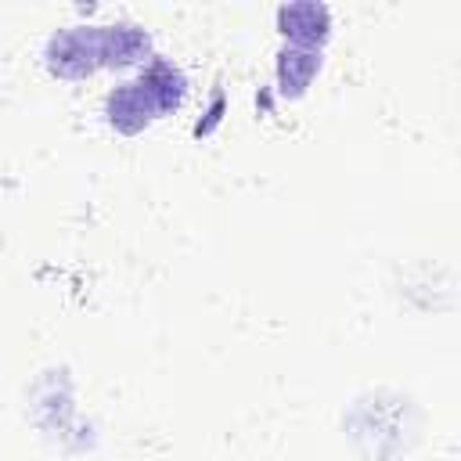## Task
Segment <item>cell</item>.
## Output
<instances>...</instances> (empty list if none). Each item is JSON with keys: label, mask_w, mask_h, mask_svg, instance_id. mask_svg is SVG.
I'll list each match as a JSON object with an SVG mask.
<instances>
[{"label": "cell", "mask_w": 461, "mask_h": 461, "mask_svg": "<svg viewBox=\"0 0 461 461\" xmlns=\"http://www.w3.org/2000/svg\"><path fill=\"white\" fill-rule=\"evenodd\" d=\"M104 65V25H79L54 32L47 43V68L65 79L90 76Z\"/></svg>", "instance_id": "cell-1"}, {"label": "cell", "mask_w": 461, "mask_h": 461, "mask_svg": "<svg viewBox=\"0 0 461 461\" xmlns=\"http://www.w3.org/2000/svg\"><path fill=\"white\" fill-rule=\"evenodd\" d=\"M277 25H281V32L292 40V47L317 50V43L328 40L331 14H328L324 4H288V7L277 11Z\"/></svg>", "instance_id": "cell-2"}, {"label": "cell", "mask_w": 461, "mask_h": 461, "mask_svg": "<svg viewBox=\"0 0 461 461\" xmlns=\"http://www.w3.org/2000/svg\"><path fill=\"white\" fill-rule=\"evenodd\" d=\"M104 112H108V122H112L115 130H122V133H137V130H144L151 119H158L151 97L144 94V86H140L137 79L115 86V90L108 94Z\"/></svg>", "instance_id": "cell-3"}, {"label": "cell", "mask_w": 461, "mask_h": 461, "mask_svg": "<svg viewBox=\"0 0 461 461\" xmlns=\"http://www.w3.org/2000/svg\"><path fill=\"white\" fill-rule=\"evenodd\" d=\"M137 83L144 86V94L151 97V104H155V112H158V115L173 112V108L184 101V76H180L169 61H162V58H155V61L140 72V79H137Z\"/></svg>", "instance_id": "cell-4"}, {"label": "cell", "mask_w": 461, "mask_h": 461, "mask_svg": "<svg viewBox=\"0 0 461 461\" xmlns=\"http://www.w3.org/2000/svg\"><path fill=\"white\" fill-rule=\"evenodd\" d=\"M321 68V54L317 50H306V47H285L281 58H277V83H281V94L285 97H299L310 79L317 76Z\"/></svg>", "instance_id": "cell-5"}, {"label": "cell", "mask_w": 461, "mask_h": 461, "mask_svg": "<svg viewBox=\"0 0 461 461\" xmlns=\"http://www.w3.org/2000/svg\"><path fill=\"white\" fill-rule=\"evenodd\" d=\"M151 50V40L137 25H104V65H133Z\"/></svg>", "instance_id": "cell-6"}]
</instances>
